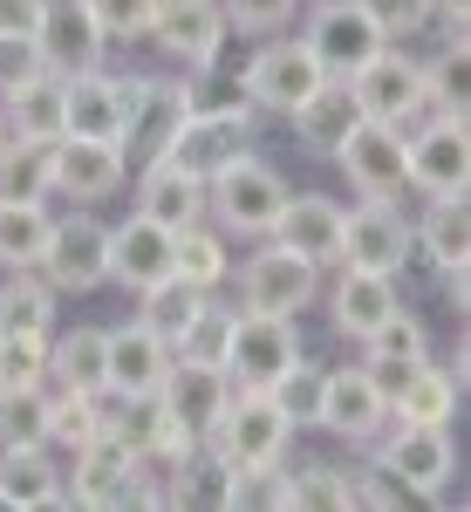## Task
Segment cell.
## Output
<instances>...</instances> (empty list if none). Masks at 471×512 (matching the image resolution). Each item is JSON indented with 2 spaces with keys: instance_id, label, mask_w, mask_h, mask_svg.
Returning <instances> with one entry per match:
<instances>
[{
  "instance_id": "1",
  "label": "cell",
  "mask_w": 471,
  "mask_h": 512,
  "mask_svg": "<svg viewBox=\"0 0 471 512\" xmlns=\"http://www.w3.org/2000/svg\"><path fill=\"white\" fill-rule=\"evenodd\" d=\"M287 205V178H280L267 158L239 151L233 164H219L205 178V212L219 219V233H239V239H267Z\"/></svg>"
},
{
  "instance_id": "2",
  "label": "cell",
  "mask_w": 471,
  "mask_h": 512,
  "mask_svg": "<svg viewBox=\"0 0 471 512\" xmlns=\"http://www.w3.org/2000/svg\"><path fill=\"white\" fill-rule=\"evenodd\" d=\"M287 437H294V424L280 417L274 396L267 390H233L226 417L198 437V444H205V458H212L219 472H246V465H274L280 451H287Z\"/></svg>"
},
{
  "instance_id": "3",
  "label": "cell",
  "mask_w": 471,
  "mask_h": 512,
  "mask_svg": "<svg viewBox=\"0 0 471 512\" xmlns=\"http://www.w3.org/2000/svg\"><path fill=\"white\" fill-rule=\"evenodd\" d=\"M376 451H383L376 472L390 478L396 492H417V499H437L451 485V472H458L451 424H403V417H390L383 437H376Z\"/></svg>"
},
{
  "instance_id": "4",
  "label": "cell",
  "mask_w": 471,
  "mask_h": 512,
  "mask_svg": "<svg viewBox=\"0 0 471 512\" xmlns=\"http://www.w3.org/2000/svg\"><path fill=\"white\" fill-rule=\"evenodd\" d=\"M294 355H301V321L294 315H253V308H233L226 355H219V369L233 376V390H267Z\"/></svg>"
},
{
  "instance_id": "5",
  "label": "cell",
  "mask_w": 471,
  "mask_h": 512,
  "mask_svg": "<svg viewBox=\"0 0 471 512\" xmlns=\"http://www.w3.org/2000/svg\"><path fill=\"white\" fill-rule=\"evenodd\" d=\"M314 294H321V267L301 260L294 246H280L267 239L260 253H246V267H239V308H253V315H294L314 308Z\"/></svg>"
},
{
  "instance_id": "6",
  "label": "cell",
  "mask_w": 471,
  "mask_h": 512,
  "mask_svg": "<svg viewBox=\"0 0 471 512\" xmlns=\"http://www.w3.org/2000/svg\"><path fill=\"white\" fill-rule=\"evenodd\" d=\"M403 158L410 185L424 198H465L471 192V130L451 117H417L403 123Z\"/></svg>"
},
{
  "instance_id": "7",
  "label": "cell",
  "mask_w": 471,
  "mask_h": 512,
  "mask_svg": "<svg viewBox=\"0 0 471 512\" xmlns=\"http://www.w3.org/2000/svg\"><path fill=\"white\" fill-rule=\"evenodd\" d=\"M69 499L76 506H157L164 492L151 485V472H144V458L137 451H123L117 437L103 431L96 444H82L76 451V472H69Z\"/></svg>"
},
{
  "instance_id": "8",
  "label": "cell",
  "mask_w": 471,
  "mask_h": 512,
  "mask_svg": "<svg viewBox=\"0 0 471 512\" xmlns=\"http://www.w3.org/2000/svg\"><path fill=\"white\" fill-rule=\"evenodd\" d=\"M55 294H96L110 280V226L96 212H69L55 219V233L41 246V267H35Z\"/></svg>"
},
{
  "instance_id": "9",
  "label": "cell",
  "mask_w": 471,
  "mask_h": 512,
  "mask_svg": "<svg viewBox=\"0 0 471 512\" xmlns=\"http://www.w3.org/2000/svg\"><path fill=\"white\" fill-rule=\"evenodd\" d=\"M390 424V390L349 362V369H321V410H314V431H335L349 444H376Z\"/></svg>"
},
{
  "instance_id": "10",
  "label": "cell",
  "mask_w": 471,
  "mask_h": 512,
  "mask_svg": "<svg viewBox=\"0 0 471 512\" xmlns=\"http://www.w3.org/2000/svg\"><path fill=\"white\" fill-rule=\"evenodd\" d=\"M355 89V103H362V117H376V123H417L424 117V62L417 55H403L396 41H383L362 69L349 76Z\"/></svg>"
},
{
  "instance_id": "11",
  "label": "cell",
  "mask_w": 471,
  "mask_h": 512,
  "mask_svg": "<svg viewBox=\"0 0 471 512\" xmlns=\"http://www.w3.org/2000/svg\"><path fill=\"white\" fill-rule=\"evenodd\" d=\"M308 55L321 62V76H355L376 48H383V28H376V14L362 7V0H321L308 14Z\"/></svg>"
},
{
  "instance_id": "12",
  "label": "cell",
  "mask_w": 471,
  "mask_h": 512,
  "mask_svg": "<svg viewBox=\"0 0 471 512\" xmlns=\"http://www.w3.org/2000/svg\"><path fill=\"white\" fill-rule=\"evenodd\" d=\"M35 48H41V62H48V76H89V69H103L110 35L96 28L89 0H41L35 7Z\"/></svg>"
},
{
  "instance_id": "13",
  "label": "cell",
  "mask_w": 471,
  "mask_h": 512,
  "mask_svg": "<svg viewBox=\"0 0 471 512\" xmlns=\"http://www.w3.org/2000/svg\"><path fill=\"white\" fill-rule=\"evenodd\" d=\"M164 369H171V342L144 315L103 328V396H157Z\"/></svg>"
},
{
  "instance_id": "14",
  "label": "cell",
  "mask_w": 471,
  "mask_h": 512,
  "mask_svg": "<svg viewBox=\"0 0 471 512\" xmlns=\"http://www.w3.org/2000/svg\"><path fill=\"white\" fill-rule=\"evenodd\" d=\"M321 62L308 55V41H267L253 62H246V96L260 103V110H274V117H294L301 103H308L314 89H321Z\"/></svg>"
},
{
  "instance_id": "15",
  "label": "cell",
  "mask_w": 471,
  "mask_h": 512,
  "mask_svg": "<svg viewBox=\"0 0 471 512\" xmlns=\"http://www.w3.org/2000/svg\"><path fill=\"white\" fill-rule=\"evenodd\" d=\"M185 117H192V89L185 82H137L130 123H123V137H117L123 164H157L171 151V137L185 130Z\"/></svg>"
},
{
  "instance_id": "16",
  "label": "cell",
  "mask_w": 471,
  "mask_h": 512,
  "mask_svg": "<svg viewBox=\"0 0 471 512\" xmlns=\"http://www.w3.org/2000/svg\"><path fill=\"white\" fill-rule=\"evenodd\" d=\"M62 137H96V144H117L123 123H130V96L137 82L110 76V69H89V76H62Z\"/></svg>"
},
{
  "instance_id": "17",
  "label": "cell",
  "mask_w": 471,
  "mask_h": 512,
  "mask_svg": "<svg viewBox=\"0 0 471 512\" xmlns=\"http://www.w3.org/2000/svg\"><path fill=\"white\" fill-rule=\"evenodd\" d=\"M410 260V219L390 198H362L342 212V267H369V274H403Z\"/></svg>"
},
{
  "instance_id": "18",
  "label": "cell",
  "mask_w": 471,
  "mask_h": 512,
  "mask_svg": "<svg viewBox=\"0 0 471 512\" xmlns=\"http://www.w3.org/2000/svg\"><path fill=\"white\" fill-rule=\"evenodd\" d=\"M335 164L349 171V185L362 198H396L403 185H410V158H403V130L396 123H376L362 117L349 130V144L335 151Z\"/></svg>"
},
{
  "instance_id": "19",
  "label": "cell",
  "mask_w": 471,
  "mask_h": 512,
  "mask_svg": "<svg viewBox=\"0 0 471 512\" xmlns=\"http://www.w3.org/2000/svg\"><path fill=\"white\" fill-rule=\"evenodd\" d=\"M171 274H178V233L171 226H157L144 212H130L123 226H110V280L123 294H144V287H157Z\"/></svg>"
},
{
  "instance_id": "20",
  "label": "cell",
  "mask_w": 471,
  "mask_h": 512,
  "mask_svg": "<svg viewBox=\"0 0 471 512\" xmlns=\"http://www.w3.org/2000/svg\"><path fill=\"white\" fill-rule=\"evenodd\" d=\"M130 178V164H123L117 144H96V137H55L48 144V192L55 198H82V205H96V198H110Z\"/></svg>"
},
{
  "instance_id": "21",
  "label": "cell",
  "mask_w": 471,
  "mask_h": 512,
  "mask_svg": "<svg viewBox=\"0 0 471 512\" xmlns=\"http://www.w3.org/2000/svg\"><path fill=\"white\" fill-rule=\"evenodd\" d=\"M151 35H157V48H164L171 62H185V69H212L233 28H226V7H219V0H157Z\"/></svg>"
},
{
  "instance_id": "22",
  "label": "cell",
  "mask_w": 471,
  "mask_h": 512,
  "mask_svg": "<svg viewBox=\"0 0 471 512\" xmlns=\"http://www.w3.org/2000/svg\"><path fill=\"white\" fill-rule=\"evenodd\" d=\"M164 417H178L185 431H212L219 417H226V403H233V376L219 369V362H192V355H171V369H164Z\"/></svg>"
},
{
  "instance_id": "23",
  "label": "cell",
  "mask_w": 471,
  "mask_h": 512,
  "mask_svg": "<svg viewBox=\"0 0 471 512\" xmlns=\"http://www.w3.org/2000/svg\"><path fill=\"white\" fill-rule=\"evenodd\" d=\"M246 144H253V117H246V110H198V103H192V117H185L178 137H171L164 158L185 164L192 178H212V171L233 164Z\"/></svg>"
},
{
  "instance_id": "24",
  "label": "cell",
  "mask_w": 471,
  "mask_h": 512,
  "mask_svg": "<svg viewBox=\"0 0 471 512\" xmlns=\"http://www.w3.org/2000/svg\"><path fill=\"white\" fill-rule=\"evenodd\" d=\"M267 239L294 246L314 267H342V205L321 198V192H287V205H280V219H274Z\"/></svg>"
},
{
  "instance_id": "25",
  "label": "cell",
  "mask_w": 471,
  "mask_h": 512,
  "mask_svg": "<svg viewBox=\"0 0 471 512\" xmlns=\"http://www.w3.org/2000/svg\"><path fill=\"white\" fill-rule=\"evenodd\" d=\"M396 308H403L396 274H369V267H342L335 294H328V321H335V335H349V342H369Z\"/></svg>"
},
{
  "instance_id": "26",
  "label": "cell",
  "mask_w": 471,
  "mask_h": 512,
  "mask_svg": "<svg viewBox=\"0 0 471 512\" xmlns=\"http://www.w3.org/2000/svg\"><path fill=\"white\" fill-rule=\"evenodd\" d=\"M137 212L157 219V226H171V233H185L192 219H205V178H192L185 164H171V158L137 164Z\"/></svg>"
},
{
  "instance_id": "27",
  "label": "cell",
  "mask_w": 471,
  "mask_h": 512,
  "mask_svg": "<svg viewBox=\"0 0 471 512\" xmlns=\"http://www.w3.org/2000/svg\"><path fill=\"white\" fill-rule=\"evenodd\" d=\"M287 123H294V137L308 144L314 158H335V151L349 144V130L362 123V103H355L349 76H328V82H321V89H314V96H308V103H301V110H294Z\"/></svg>"
},
{
  "instance_id": "28",
  "label": "cell",
  "mask_w": 471,
  "mask_h": 512,
  "mask_svg": "<svg viewBox=\"0 0 471 512\" xmlns=\"http://www.w3.org/2000/svg\"><path fill=\"white\" fill-rule=\"evenodd\" d=\"M458 396H465V383H458L444 362L424 355V362L390 390V417H403V424H451V417H458Z\"/></svg>"
},
{
  "instance_id": "29",
  "label": "cell",
  "mask_w": 471,
  "mask_h": 512,
  "mask_svg": "<svg viewBox=\"0 0 471 512\" xmlns=\"http://www.w3.org/2000/svg\"><path fill=\"white\" fill-rule=\"evenodd\" d=\"M362 349H369V362H362V369H369L383 390H396V383H403V376H410V369L431 355V342H424V321L410 315V308H396V315L383 321V328H376Z\"/></svg>"
},
{
  "instance_id": "30",
  "label": "cell",
  "mask_w": 471,
  "mask_h": 512,
  "mask_svg": "<svg viewBox=\"0 0 471 512\" xmlns=\"http://www.w3.org/2000/svg\"><path fill=\"white\" fill-rule=\"evenodd\" d=\"M0 506H21V512L69 506V485L48 465V451H0Z\"/></svg>"
},
{
  "instance_id": "31",
  "label": "cell",
  "mask_w": 471,
  "mask_h": 512,
  "mask_svg": "<svg viewBox=\"0 0 471 512\" xmlns=\"http://www.w3.org/2000/svg\"><path fill=\"white\" fill-rule=\"evenodd\" d=\"M48 390L103 396V328H69V335H48Z\"/></svg>"
},
{
  "instance_id": "32",
  "label": "cell",
  "mask_w": 471,
  "mask_h": 512,
  "mask_svg": "<svg viewBox=\"0 0 471 512\" xmlns=\"http://www.w3.org/2000/svg\"><path fill=\"white\" fill-rule=\"evenodd\" d=\"M55 233V212L48 198H0V267L21 274V267H41V246Z\"/></svg>"
},
{
  "instance_id": "33",
  "label": "cell",
  "mask_w": 471,
  "mask_h": 512,
  "mask_svg": "<svg viewBox=\"0 0 471 512\" xmlns=\"http://www.w3.org/2000/svg\"><path fill=\"white\" fill-rule=\"evenodd\" d=\"M62 76H35L28 89L0 96V117H7V137H28V144H55L62 137Z\"/></svg>"
},
{
  "instance_id": "34",
  "label": "cell",
  "mask_w": 471,
  "mask_h": 512,
  "mask_svg": "<svg viewBox=\"0 0 471 512\" xmlns=\"http://www.w3.org/2000/svg\"><path fill=\"white\" fill-rule=\"evenodd\" d=\"M410 246L431 253L437 274H444V267H465V260H471V212H465V198H431L424 219L410 226Z\"/></svg>"
},
{
  "instance_id": "35",
  "label": "cell",
  "mask_w": 471,
  "mask_h": 512,
  "mask_svg": "<svg viewBox=\"0 0 471 512\" xmlns=\"http://www.w3.org/2000/svg\"><path fill=\"white\" fill-rule=\"evenodd\" d=\"M48 424H55V390L48 383L0 390V451H48Z\"/></svg>"
},
{
  "instance_id": "36",
  "label": "cell",
  "mask_w": 471,
  "mask_h": 512,
  "mask_svg": "<svg viewBox=\"0 0 471 512\" xmlns=\"http://www.w3.org/2000/svg\"><path fill=\"white\" fill-rule=\"evenodd\" d=\"M48 328H55V287L35 267L0 280V335H48Z\"/></svg>"
},
{
  "instance_id": "37",
  "label": "cell",
  "mask_w": 471,
  "mask_h": 512,
  "mask_svg": "<svg viewBox=\"0 0 471 512\" xmlns=\"http://www.w3.org/2000/svg\"><path fill=\"white\" fill-rule=\"evenodd\" d=\"M219 506H246V512H294V472L287 465H246V472H226L219 485Z\"/></svg>"
},
{
  "instance_id": "38",
  "label": "cell",
  "mask_w": 471,
  "mask_h": 512,
  "mask_svg": "<svg viewBox=\"0 0 471 512\" xmlns=\"http://www.w3.org/2000/svg\"><path fill=\"white\" fill-rule=\"evenodd\" d=\"M226 274H233L226 233H219V226H205V219H192V226L178 233V280H192L198 294H212Z\"/></svg>"
},
{
  "instance_id": "39",
  "label": "cell",
  "mask_w": 471,
  "mask_h": 512,
  "mask_svg": "<svg viewBox=\"0 0 471 512\" xmlns=\"http://www.w3.org/2000/svg\"><path fill=\"white\" fill-rule=\"evenodd\" d=\"M0 198H55L48 192V144L0 137Z\"/></svg>"
},
{
  "instance_id": "40",
  "label": "cell",
  "mask_w": 471,
  "mask_h": 512,
  "mask_svg": "<svg viewBox=\"0 0 471 512\" xmlns=\"http://www.w3.org/2000/svg\"><path fill=\"white\" fill-rule=\"evenodd\" d=\"M137 301H144V308H137V315L151 321L157 335H164V342H178V335H185V321L198 315V301H205V294H198L192 280H157V287H144V294H137Z\"/></svg>"
},
{
  "instance_id": "41",
  "label": "cell",
  "mask_w": 471,
  "mask_h": 512,
  "mask_svg": "<svg viewBox=\"0 0 471 512\" xmlns=\"http://www.w3.org/2000/svg\"><path fill=\"white\" fill-rule=\"evenodd\" d=\"M267 396L280 403V417L301 431V424H314V410H321V369H314L308 355H294V362L280 369L274 383H267Z\"/></svg>"
},
{
  "instance_id": "42",
  "label": "cell",
  "mask_w": 471,
  "mask_h": 512,
  "mask_svg": "<svg viewBox=\"0 0 471 512\" xmlns=\"http://www.w3.org/2000/svg\"><path fill=\"white\" fill-rule=\"evenodd\" d=\"M103 437V396H76V390H55V424H48V444H96Z\"/></svg>"
},
{
  "instance_id": "43",
  "label": "cell",
  "mask_w": 471,
  "mask_h": 512,
  "mask_svg": "<svg viewBox=\"0 0 471 512\" xmlns=\"http://www.w3.org/2000/svg\"><path fill=\"white\" fill-rule=\"evenodd\" d=\"M294 506L342 512V506H355V478L342 472V465H301V472H294Z\"/></svg>"
},
{
  "instance_id": "44",
  "label": "cell",
  "mask_w": 471,
  "mask_h": 512,
  "mask_svg": "<svg viewBox=\"0 0 471 512\" xmlns=\"http://www.w3.org/2000/svg\"><path fill=\"white\" fill-rule=\"evenodd\" d=\"M226 328H233V308H219V301H198V315L185 321V335L171 342V355H192V362H219V355H226Z\"/></svg>"
},
{
  "instance_id": "45",
  "label": "cell",
  "mask_w": 471,
  "mask_h": 512,
  "mask_svg": "<svg viewBox=\"0 0 471 512\" xmlns=\"http://www.w3.org/2000/svg\"><path fill=\"white\" fill-rule=\"evenodd\" d=\"M48 383V335H0V390Z\"/></svg>"
},
{
  "instance_id": "46",
  "label": "cell",
  "mask_w": 471,
  "mask_h": 512,
  "mask_svg": "<svg viewBox=\"0 0 471 512\" xmlns=\"http://www.w3.org/2000/svg\"><path fill=\"white\" fill-rule=\"evenodd\" d=\"M89 14H96V28L110 41H130V35H151L157 0H89Z\"/></svg>"
},
{
  "instance_id": "47",
  "label": "cell",
  "mask_w": 471,
  "mask_h": 512,
  "mask_svg": "<svg viewBox=\"0 0 471 512\" xmlns=\"http://www.w3.org/2000/svg\"><path fill=\"white\" fill-rule=\"evenodd\" d=\"M35 76H48V62H41L35 35H0V96L28 89Z\"/></svg>"
},
{
  "instance_id": "48",
  "label": "cell",
  "mask_w": 471,
  "mask_h": 512,
  "mask_svg": "<svg viewBox=\"0 0 471 512\" xmlns=\"http://www.w3.org/2000/svg\"><path fill=\"white\" fill-rule=\"evenodd\" d=\"M226 7V28H246V35H274L294 21V7L301 0H219Z\"/></svg>"
},
{
  "instance_id": "49",
  "label": "cell",
  "mask_w": 471,
  "mask_h": 512,
  "mask_svg": "<svg viewBox=\"0 0 471 512\" xmlns=\"http://www.w3.org/2000/svg\"><path fill=\"white\" fill-rule=\"evenodd\" d=\"M362 7L376 14V28H383L390 41H396V35H424V28L437 21L431 0H362Z\"/></svg>"
},
{
  "instance_id": "50",
  "label": "cell",
  "mask_w": 471,
  "mask_h": 512,
  "mask_svg": "<svg viewBox=\"0 0 471 512\" xmlns=\"http://www.w3.org/2000/svg\"><path fill=\"white\" fill-rule=\"evenodd\" d=\"M35 7L41 0H0V35H35Z\"/></svg>"
},
{
  "instance_id": "51",
  "label": "cell",
  "mask_w": 471,
  "mask_h": 512,
  "mask_svg": "<svg viewBox=\"0 0 471 512\" xmlns=\"http://www.w3.org/2000/svg\"><path fill=\"white\" fill-rule=\"evenodd\" d=\"M444 294H451V308H458V315L471 308V280H465V267H444Z\"/></svg>"
},
{
  "instance_id": "52",
  "label": "cell",
  "mask_w": 471,
  "mask_h": 512,
  "mask_svg": "<svg viewBox=\"0 0 471 512\" xmlns=\"http://www.w3.org/2000/svg\"><path fill=\"white\" fill-rule=\"evenodd\" d=\"M431 7H437L444 28H465V14H471V0H431Z\"/></svg>"
},
{
  "instance_id": "53",
  "label": "cell",
  "mask_w": 471,
  "mask_h": 512,
  "mask_svg": "<svg viewBox=\"0 0 471 512\" xmlns=\"http://www.w3.org/2000/svg\"><path fill=\"white\" fill-rule=\"evenodd\" d=\"M0 137H7V117H0Z\"/></svg>"
}]
</instances>
